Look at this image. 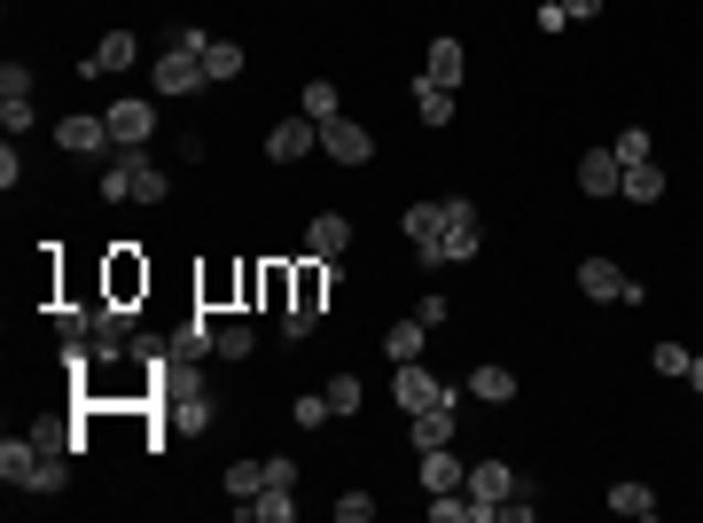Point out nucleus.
<instances>
[{"label":"nucleus","instance_id":"nucleus-1","mask_svg":"<svg viewBox=\"0 0 703 523\" xmlns=\"http://www.w3.org/2000/svg\"><path fill=\"white\" fill-rule=\"evenodd\" d=\"M336 290V258H313V266H298V290H290V313H282V328L290 336H313V320H321V297Z\"/></svg>","mask_w":703,"mask_h":523},{"label":"nucleus","instance_id":"nucleus-2","mask_svg":"<svg viewBox=\"0 0 703 523\" xmlns=\"http://www.w3.org/2000/svg\"><path fill=\"white\" fill-rule=\"evenodd\" d=\"M477 250H485L477 204H469V196H446V235H437V258H430V266H462V258H477Z\"/></svg>","mask_w":703,"mask_h":523},{"label":"nucleus","instance_id":"nucleus-3","mask_svg":"<svg viewBox=\"0 0 703 523\" xmlns=\"http://www.w3.org/2000/svg\"><path fill=\"white\" fill-rule=\"evenodd\" d=\"M204 78H212V70H204V55H181V47H164V55L149 63V86H156L164 102H181V95H196Z\"/></svg>","mask_w":703,"mask_h":523},{"label":"nucleus","instance_id":"nucleus-4","mask_svg":"<svg viewBox=\"0 0 703 523\" xmlns=\"http://www.w3.org/2000/svg\"><path fill=\"white\" fill-rule=\"evenodd\" d=\"M204 352H219V328H212L204 313H188L181 328H172V336H164V368H196Z\"/></svg>","mask_w":703,"mask_h":523},{"label":"nucleus","instance_id":"nucleus-5","mask_svg":"<svg viewBox=\"0 0 703 523\" xmlns=\"http://www.w3.org/2000/svg\"><path fill=\"white\" fill-rule=\"evenodd\" d=\"M55 141L71 149V156H110L118 141H110V118H86V110H71L63 126H55Z\"/></svg>","mask_w":703,"mask_h":523},{"label":"nucleus","instance_id":"nucleus-6","mask_svg":"<svg viewBox=\"0 0 703 523\" xmlns=\"http://www.w3.org/2000/svg\"><path fill=\"white\" fill-rule=\"evenodd\" d=\"M149 133H156V110H149L141 95L110 102V141H118V149H149Z\"/></svg>","mask_w":703,"mask_h":523},{"label":"nucleus","instance_id":"nucleus-7","mask_svg":"<svg viewBox=\"0 0 703 523\" xmlns=\"http://www.w3.org/2000/svg\"><path fill=\"white\" fill-rule=\"evenodd\" d=\"M391 391H399V406H407V414H422V406H446V399H454V391H446V383H437V375H430L422 360H407Z\"/></svg>","mask_w":703,"mask_h":523},{"label":"nucleus","instance_id":"nucleus-8","mask_svg":"<svg viewBox=\"0 0 703 523\" xmlns=\"http://www.w3.org/2000/svg\"><path fill=\"white\" fill-rule=\"evenodd\" d=\"M618 188H626V164L609 149H586L578 156V196H618Z\"/></svg>","mask_w":703,"mask_h":523},{"label":"nucleus","instance_id":"nucleus-9","mask_svg":"<svg viewBox=\"0 0 703 523\" xmlns=\"http://www.w3.org/2000/svg\"><path fill=\"white\" fill-rule=\"evenodd\" d=\"M313 149H321V126H313V118H290V126L267 133V156H274V164H298V156H313Z\"/></svg>","mask_w":703,"mask_h":523},{"label":"nucleus","instance_id":"nucleus-10","mask_svg":"<svg viewBox=\"0 0 703 523\" xmlns=\"http://www.w3.org/2000/svg\"><path fill=\"white\" fill-rule=\"evenodd\" d=\"M321 149H328L336 164H368V156H376L368 126H344V118H328V126H321Z\"/></svg>","mask_w":703,"mask_h":523},{"label":"nucleus","instance_id":"nucleus-11","mask_svg":"<svg viewBox=\"0 0 703 523\" xmlns=\"http://www.w3.org/2000/svg\"><path fill=\"white\" fill-rule=\"evenodd\" d=\"M437 235H446V204H414V211H407V242H414L422 266L437 258Z\"/></svg>","mask_w":703,"mask_h":523},{"label":"nucleus","instance_id":"nucleus-12","mask_svg":"<svg viewBox=\"0 0 703 523\" xmlns=\"http://www.w3.org/2000/svg\"><path fill=\"white\" fill-rule=\"evenodd\" d=\"M462 70H469L462 40H430V55H422V78H430V86H462Z\"/></svg>","mask_w":703,"mask_h":523},{"label":"nucleus","instance_id":"nucleus-13","mask_svg":"<svg viewBox=\"0 0 703 523\" xmlns=\"http://www.w3.org/2000/svg\"><path fill=\"white\" fill-rule=\"evenodd\" d=\"M86 344H95V360H118V352H126V305H95Z\"/></svg>","mask_w":703,"mask_h":523},{"label":"nucleus","instance_id":"nucleus-14","mask_svg":"<svg viewBox=\"0 0 703 523\" xmlns=\"http://www.w3.org/2000/svg\"><path fill=\"white\" fill-rule=\"evenodd\" d=\"M469 484V469L454 461V446H430L422 454V492H462Z\"/></svg>","mask_w":703,"mask_h":523},{"label":"nucleus","instance_id":"nucleus-15","mask_svg":"<svg viewBox=\"0 0 703 523\" xmlns=\"http://www.w3.org/2000/svg\"><path fill=\"white\" fill-rule=\"evenodd\" d=\"M578 290H586V297H626L618 258H578Z\"/></svg>","mask_w":703,"mask_h":523},{"label":"nucleus","instance_id":"nucleus-16","mask_svg":"<svg viewBox=\"0 0 703 523\" xmlns=\"http://www.w3.org/2000/svg\"><path fill=\"white\" fill-rule=\"evenodd\" d=\"M414 422V446L430 454V446H454V399L446 406H422V414H407Z\"/></svg>","mask_w":703,"mask_h":523},{"label":"nucleus","instance_id":"nucleus-17","mask_svg":"<svg viewBox=\"0 0 703 523\" xmlns=\"http://www.w3.org/2000/svg\"><path fill=\"white\" fill-rule=\"evenodd\" d=\"M133 55H141V47H133V32H110V40L95 47V63H78V70H95V78H118V70H133Z\"/></svg>","mask_w":703,"mask_h":523},{"label":"nucleus","instance_id":"nucleus-18","mask_svg":"<svg viewBox=\"0 0 703 523\" xmlns=\"http://www.w3.org/2000/svg\"><path fill=\"white\" fill-rule=\"evenodd\" d=\"M344 242H352V219H344V211H321V219L305 227V250H313V258H336Z\"/></svg>","mask_w":703,"mask_h":523},{"label":"nucleus","instance_id":"nucleus-19","mask_svg":"<svg viewBox=\"0 0 703 523\" xmlns=\"http://www.w3.org/2000/svg\"><path fill=\"white\" fill-rule=\"evenodd\" d=\"M422 336H430V328H422V320H414V313H407V320H391V328H383V352H391V368H407V360H422Z\"/></svg>","mask_w":703,"mask_h":523},{"label":"nucleus","instance_id":"nucleus-20","mask_svg":"<svg viewBox=\"0 0 703 523\" xmlns=\"http://www.w3.org/2000/svg\"><path fill=\"white\" fill-rule=\"evenodd\" d=\"M133 290H149V266L133 258V242H118L110 250V297H133Z\"/></svg>","mask_w":703,"mask_h":523},{"label":"nucleus","instance_id":"nucleus-21","mask_svg":"<svg viewBox=\"0 0 703 523\" xmlns=\"http://www.w3.org/2000/svg\"><path fill=\"white\" fill-rule=\"evenodd\" d=\"M63 484H71L63 446H40V461H32V477H24V492H63Z\"/></svg>","mask_w":703,"mask_h":523},{"label":"nucleus","instance_id":"nucleus-22","mask_svg":"<svg viewBox=\"0 0 703 523\" xmlns=\"http://www.w3.org/2000/svg\"><path fill=\"white\" fill-rule=\"evenodd\" d=\"M469 492H477V500H516V469H508V461H477V469H469Z\"/></svg>","mask_w":703,"mask_h":523},{"label":"nucleus","instance_id":"nucleus-23","mask_svg":"<svg viewBox=\"0 0 703 523\" xmlns=\"http://www.w3.org/2000/svg\"><path fill=\"white\" fill-rule=\"evenodd\" d=\"M414 118H422V126H454V86H430V78H422V86H414Z\"/></svg>","mask_w":703,"mask_h":523},{"label":"nucleus","instance_id":"nucleus-24","mask_svg":"<svg viewBox=\"0 0 703 523\" xmlns=\"http://www.w3.org/2000/svg\"><path fill=\"white\" fill-rule=\"evenodd\" d=\"M618 196L657 204V196H664V164H657V156H649V164H626V188H618Z\"/></svg>","mask_w":703,"mask_h":523},{"label":"nucleus","instance_id":"nucleus-25","mask_svg":"<svg viewBox=\"0 0 703 523\" xmlns=\"http://www.w3.org/2000/svg\"><path fill=\"white\" fill-rule=\"evenodd\" d=\"M242 515H250V523H290V515H298V500H290L282 484H267L258 500H242Z\"/></svg>","mask_w":703,"mask_h":523},{"label":"nucleus","instance_id":"nucleus-26","mask_svg":"<svg viewBox=\"0 0 703 523\" xmlns=\"http://www.w3.org/2000/svg\"><path fill=\"white\" fill-rule=\"evenodd\" d=\"M469 399H485V406H508V399H516V375H508V368H477V375H469Z\"/></svg>","mask_w":703,"mask_h":523},{"label":"nucleus","instance_id":"nucleus-27","mask_svg":"<svg viewBox=\"0 0 703 523\" xmlns=\"http://www.w3.org/2000/svg\"><path fill=\"white\" fill-rule=\"evenodd\" d=\"M609 508H618V515H641V523H649V515H657V492L626 477V484H609Z\"/></svg>","mask_w":703,"mask_h":523},{"label":"nucleus","instance_id":"nucleus-28","mask_svg":"<svg viewBox=\"0 0 703 523\" xmlns=\"http://www.w3.org/2000/svg\"><path fill=\"white\" fill-rule=\"evenodd\" d=\"M32 461H40V446H32V438H9V446H0V477H9V484H24V477H32Z\"/></svg>","mask_w":703,"mask_h":523},{"label":"nucleus","instance_id":"nucleus-29","mask_svg":"<svg viewBox=\"0 0 703 523\" xmlns=\"http://www.w3.org/2000/svg\"><path fill=\"white\" fill-rule=\"evenodd\" d=\"M227 492L235 500H258V492H267V461H227Z\"/></svg>","mask_w":703,"mask_h":523},{"label":"nucleus","instance_id":"nucleus-30","mask_svg":"<svg viewBox=\"0 0 703 523\" xmlns=\"http://www.w3.org/2000/svg\"><path fill=\"white\" fill-rule=\"evenodd\" d=\"M242 63H250V55H242L235 40H212V47H204V70H212V78H242Z\"/></svg>","mask_w":703,"mask_h":523},{"label":"nucleus","instance_id":"nucleus-31","mask_svg":"<svg viewBox=\"0 0 703 523\" xmlns=\"http://www.w3.org/2000/svg\"><path fill=\"white\" fill-rule=\"evenodd\" d=\"M305 118H313V126L344 118V102H336V86H328V78H313V86H305Z\"/></svg>","mask_w":703,"mask_h":523},{"label":"nucleus","instance_id":"nucleus-32","mask_svg":"<svg viewBox=\"0 0 703 523\" xmlns=\"http://www.w3.org/2000/svg\"><path fill=\"white\" fill-rule=\"evenodd\" d=\"M0 102H32V63H0Z\"/></svg>","mask_w":703,"mask_h":523},{"label":"nucleus","instance_id":"nucleus-33","mask_svg":"<svg viewBox=\"0 0 703 523\" xmlns=\"http://www.w3.org/2000/svg\"><path fill=\"white\" fill-rule=\"evenodd\" d=\"M609 156L618 164H649V126H626L618 141H609Z\"/></svg>","mask_w":703,"mask_h":523},{"label":"nucleus","instance_id":"nucleus-34","mask_svg":"<svg viewBox=\"0 0 703 523\" xmlns=\"http://www.w3.org/2000/svg\"><path fill=\"white\" fill-rule=\"evenodd\" d=\"M328 406L336 414H360V375H328Z\"/></svg>","mask_w":703,"mask_h":523},{"label":"nucleus","instance_id":"nucleus-35","mask_svg":"<svg viewBox=\"0 0 703 523\" xmlns=\"http://www.w3.org/2000/svg\"><path fill=\"white\" fill-rule=\"evenodd\" d=\"M688 360H695L688 344H657V352H649V368H657V375H688Z\"/></svg>","mask_w":703,"mask_h":523},{"label":"nucleus","instance_id":"nucleus-36","mask_svg":"<svg viewBox=\"0 0 703 523\" xmlns=\"http://www.w3.org/2000/svg\"><path fill=\"white\" fill-rule=\"evenodd\" d=\"M328 414H336V406H328V391H305V399H298V429H321Z\"/></svg>","mask_w":703,"mask_h":523},{"label":"nucleus","instance_id":"nucleus-37","mask_svg":"<svg viewBox=\"0 0 703 523\" xmlns=\"http://www.w3.org/2000/svg\"><path fill=\"white\" fill-rule=\"evenodd\" d=\"M250 344H258V336H250L242 320H235V328H219V360H250Z\"/></svg>","mask_w":703,"mask_h":523},{"label":"nucleus","instance_id":"nucleus-38","mask_svg":"<svg viewBox=\"0 0 703 523\" xmlns=\"http://www.w3.org/2000/svg\"><path fill=\"white\" fill-rule=\"evenodd\" d=\"M368 515H376V492H344L336 500V523H368Z\"/></svg>","mask_w":703,"mask_h":523},{"label":"nucleus","instance_id":"nucleus-39","mask_svg":"<svg viewBox=\"0 0 703 523\" xmlns=\"http://www.w3.org/2000/svg\"><path fill=\"white\" fill-rule=\"evenodd\" d=\"M414 320H422V328H446V320H454V305H446V297H422V305H414Z\"/></svg>","mask_w":703,"mask_h":523},{"label":"nucleus","instance_id":"nucleus-40","mask_svg":"<svg viewBox=\"0 0 703 523\" xmlns=\"http://www.w3.org/2000/svg\"><path fill=\"white\" fill-rule=\"evenodd\" d=\"M0 188H24V156H17V141L0 149Z\"/></svg>","mask_w":703,"mask_h":523},{"label":"nucleus","instance_id":"nucleus-41","mask_svg":"<svg viewBox=\"0 0 703 523\" xmlns=\"http://www.w3.org/2000/svg\"><path fill=\"white\" fill-rule=\"evenodd\" d=\"M267 484H282V492H298V461H290V454H274V461H267Z\"/></svg>","mask_w":703,"mask_h":523},{"label":"nucleus","instance_id":"nucleus-42","mask_svg":"<svg viewBox=\"0 0 703 523\" xmlns=\"http://www.w3.org/2000/svg\"><path fill=\"white\" fill-rule=\"evenodd\" d=\"M172 47H181V55H204V47H212V40H204V32H196V24H172Z\"/></svg>","mask_w":703,"mask_h":523},{"label":"nucleus","instance_id":"nucleus-43","mask_svg":"<svg viewBox=\"0 0 703 523\" xmlns=\"http://www.w3.org/2000/svg\"><path fill=\"white\" fill-rule=\"evenodd\" d=\"M0 126H9V141H17V133L32 126V102H0Z\"/></svg>","mask_w":703,"mask_h":523},{"label":"nucleus","instance_id":"nucleus-44","mask_svg":"<svg viewBox=\"0 0 703 523\" xmlns=\"http://www.w3.org/2000/svg\"><path fill=\"white\" fill-rule=\"evenodd\" d=\"M571 9V24H586V17H602V0H563Z\"/></svg>","mask_w":703,"mask_h":523},{"label":"nucleus","instance_id":"nucleus-45","mask_svg":"<svg viewBox=\"0 0 703 523\" xmlns=\"http://www.w3.org/2000/svg\"><path fill=\"white\" fill-rule=\"evenodd\" d=\"M688 383H695V391H703V352H695V360H688Z\"/></svg>","mask_w":703,"mask_h":523}]
</instances>
